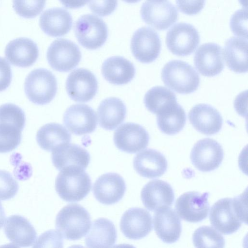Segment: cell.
Returning a JSON list of instances; mask_svg holds the SVG:
<instances>
[{
	"mask_svg": "<svg viewBox=\"0 0 248 248\" xmlns=\"http://www.w3.org/2000/svg\"><path fill=\"white\" fill-rule=\"evenodd\" d=\"M244 195L218 200L212 206L209 218L211 225L223 234L237 231L242 223H247V204Z\"/></svg>",
	"mask_w": 248,
	"mask_h": 248,
	"instance_id": "6da1fadb",
	"label": "cell"
},
{
	"mask_svg": "<svg viewBox=\"0 0 248 248\" xmlns=\"http://www.w3.org/2000/svg\"><path fill=\"white\" fill-rule=\"evenodd\" d=\"M92 182L84 169L77 167L64 168L55 180V189L61 199L67 202L83 200L90 192Z\"/></svg>",
	"mask_w": 248,
	"mask_h": 248,
	"instance_id": "7a4b0ae2",
	"label": "cell"
},
{
	"mask_svg": "<svg viewBox=\"0 0 248 248\" xmlns=\"http://www.w3.org/2000/svg\"><path fill=\"white\" fill-rule=\"evenodd\" d=\"M91 225L88 212L78 204H70L58 214L56 228L63 237L70 240H78L89 232Z\"/></svg>",
	"mask_w": 248,
	"mask_h": 248,
	"instance_id": "3957f363",
	"label": "cell"
},
{
	"mask_svg": "<svg viewBox=\"0 0 248 248\" xmlns=\"http://www.w3.org/2000/svg\"><path fill=\"white\" fill-rule=\"evenodd\" d=\"M164 84L180 94H189L199 86L200 78L195 69L188 63L181 60L168 62L161 71Z\"/></svg>",
	"mask_w": 248,
	"mask_h": 248,
	"instance_id": "277c9868",
	"label": "cell"
},
{
	"mask_svg": "<svg viewBox=\"0 0 248 248\" xmlns=\"http://www.w3.org/2000/svg\"><path fill=\"white\" fill-rule=\"evenodd\" d=\"M57 82L53 74L44 68L31 71L27 76L24 91L32 103L43 105L50 102L55 96Z\"/></svg>",
	"mask_w": 248,
	"mask_h": 248,
	"instance_id": "5b68a950",
	"label": "cell"
},
{
	"mask_svg": "<svg viewBox=\"0 0 248 248\" xmlns=\"http://www.w3.org/2000/svg\"><path fill=\"white\" fill-rule=\"evenodd\" d=\"M74 31L78 43L88 49H96L106 42L107 26L100 17L92 14L80 16L75 23Z\"/></svg>",
	"mask_w": 248,
	"mask_h": 248,
	"instance_id": "8992f818",
	"label": "cell"
},
{
	"mask_svg": "<svg viewBox=\"0 0 248 248\" xmlns=\"http://www.w3.org/2000/svg\"><path fill=\"white\" fill-rule=\"evenodd\" d=\"M46 58L54 70L66 72L78 64L81 54L76 44L70 40L60 38L51 44L47 51Z\"/></svg>",
	"mask_w": 248,
	"mask_h": 248,
	"instance_id": "52a82bcc",
	"label": "cell"
},
{
	"mask_svg": "<svg viewBox=\"0 0 248 248\" xmlns=\"http://www.w3.org/2000/svg\"><path fill=\"white\" fill-rule=\"evenodd\" d=\"M198 31L192 25L178 23L168 31L166 44L168 49L173 54L186 56L192 54L200 43Z\"/></svg>",
	"mask_w": 248,
	"mask_h": 248,
	"instance_id": "ba28073f",
	"label": "cell"
},
{
	"mask_svg": "<svg viewBox=\"0 0 248 248\" xmlns=\"http://www.w3.org/2000/svg\"><path fill=\"white\" fill-rule=\"evenodd\" d=\"M159 36L155 30L148 27L138 29L131 41V49L135 58L139 62L149 63L155 61L161 51Z\"/></svg>",
	"mask_w": 248,
	"mask_h": 248,
	"instance_id": "9c48e42d",
	"label": "cell"
},
{
	"mask_svg": "<svg viewBox=\"0 0 248 248\" xmlns=\"http://www.w3.org/2000/svg\"><path fill=\"white\" fill-rule=\"evenodd\" d=\"M224 157L221 145L215 140L205 138L198 141L192 148L190 159L199 170L209 172L217 169Z\"/></svg>",
	"mask_w": 248,
	"mask_h": 248,
	"instance_id": "30bf717a",
	"label": "cell"
},
{
	"mask_svg": "<svg viewBox=\"0 0 248 248\" xmlns=\"http://www.w3.org/2000/svg\"><path fill=\"white\" fill-rule=\"evenodd\" d=\"M140 15L147 24L158 30H165L177 21L178 11L168 0H148L141 7Z\"/></svg>",
	"mask_w": 248,
	"mask_h": 248,
	"instance_id": "8fae6325",
	"label": "cell"
},
{
	"mask_svg": "<svg viewBox=\"0 0 248 248\" xmlns=\"http://www.w3.org/2000/svg\"><path fill=\"white\" fill-rule=\"evenodd\" d=\"M98 82L94 75L89 70L78 68L71 72L66 81L68 95L74 101L86 102L96 95Z\"/></svg>",
	"mask_w": 248,
	"mask_h": 248,
	"instance_id": "7c38bea8",
	"label": "cell"
},
{
	"mask_svg": "<svg viewBox=\"0 0 248 248\" xmlns=\"http://www.w3.org/2000/svg\"><path fill=\"white\" fill-rule=\"evenodd\" d=\"M209 193L189 191L181 195L175 202V209L181 218L192 223L201 222L208 216Z\"/></svg>",
	"mask_w": 248,
	"mask_h": 248,
	"instance_id": "4fadbf2b",
	"label": "cell"
},
{
	"mask_svg": "<svg viewBox=\"0 0 248 248\" xmlns=\"http://www.w3.org/2000/svg\"><path fill=\"white\" fill-rule=\"evenodd\" d=\"M113 140L116 147L120 150L134 154L148 146L149 135L141 125L126 123L121 125L116 130Z\"/></svg>",
	"mask_w": 248,
	"mask_h": 248,
	"instance_id": "5bb4252c",
	"label": "cell"
},
{
	"mask_svg": "<svg viewBox=\"0 0 248 248\" xmlns=\"http://www.w3.org/2000/svg\"><path fill=\"white\" fill-rule=\"evenodd\" d=\"M63 124L73 134L82 135L93 132L97 126L95 112L86 104L69 107L63 115Z\"/></svg>",
	"mask_w": 248,
	"mask_h": 248,
	"instance_id": "9a60e30c",
	"label": "cell"
},
{
	"mask_svg": "<svg viewBox=\"0 0 248 248\" xmlns=\"http://www.w3.org/2000/svg\"><path fill=\"white\" fill-rule=\"evenodd\" d=\"M126 184L123 177L116 173L108 172L98 178L93 185V192L100 203L111 205L124 197Z\"/></svg>",
	"mask_w": 248,
	"mask_h": 248,
	"instance_id": "2e32d148",
	"label": "cell"
},
{
	"mask_svg": "<svg viewBox=\"0 0 248 248\" xmlns=\"http://www.w3.org/2000/svg\"><path fill=\"white\" fill-rule=\"evenodd\" d=\"M120 229L127 238L139 240L147 236L152 230V218L147 210L138 207L126 211L120 221Z\"/></svg>",
	"mask_w": 248,
	"mask_h": 248,
	"instance_id": "e0dca14e",
	"label": "cell"
},
{
	"mask_svg": "<svg viewBox=\"0 0 248 248\" xmlns=\"http://www.w3.org/2000/svg\"><path fill=\"white\" fill-rule=\"evenodd\" d=\"M194 62L202 75L211 77L218 75L224 67L222 47L213 43L202 45L195 53Z\"/></svg>",
	"mask_w": 248,
	"mask_h": 248,
	"instance_id": "ac0fdd59",
	"label": "cell"
},
{
	"mask_svg": "<svg viewBox=\"0 0 248 248\" xmlns=\"http://www.w3.org/2000/svg\"><path fill=\"white\" fill-rule=\"evenodd\" d=\"M141 199L145 208L155 212L171 206L174 200V194L169 183L161 180H154L142 188Z\"/></svg>",
	"mask_w": 248,
	"mask_h": 248,
	"instance_id": "d6986e66",
	"label": "cell"
},
{
	"mask_svg": "<svg viewBox=\"0 0 248 248\" xmlns=\"http://www.w3.org/2000/svg\"><path fill=\"white\" fill-rule=\"evenodd\" d=\"M193 127L202 134L212 135L218 133L223 124L222 117L213 107L206 104L195 105L188 113Z\"/></svg>",
	"mask_w": 248,
	"mask_h": 248,
	"instance_id": "ffe728a7",
	"label": "cell"
},
{
	"mask_svg": "<svg viewBox=\"0 0 248 248\" xmlns=\"http://www.w3.org/2000/svg\"><path fill=\"white\" fill-rule=\"evenodd\" d=\"M52 152V163L59 170L71 167H79L85 170L90 161L89 152L77 144H62Z\"/></svg>",
	"mask_w": 248,
	"mask_h": 248,
	"instance_id": "44dd1931",
	"label": "cell"
},
{
	"mask_svg": "<svg viewBox=\"0 0 248 248\" xmlns=\"http://www.w3.org/2000/svg\"><path fill=\"white\" fill-rule=\"evenodd\" d=\"M155 212L153 223L156 234L164 243L176 242L179 239L182 231L179 217L173 209L169 207L161 208Z\"/></svg>",
	"mask_w": 248,
	"mask_h": 248,
	"instance_id": "7402d4cb",
	"label": "cell"
},
{
	"mask_svg": "<svg viewBox=\"0 0 248 248\" xmlns=\"http://www.w3.org/2000/svg\"><path fill=\"white\" fill-rule=\"evenodd\" d=\"M7 60L13 65L20 67H28L37 61L39 49L32 40L21 37L10 41L5 49Z\"/></svg>",
	"mask_w": 248,
	"mask_h": 248,
	"instance_id": "603a6c76",
	"label": "cell"
},
{
	"mask_svg": "<svg viewBox=\"0 0 248 248\" xmlns=\"http://www.w3.org/2000/svg\"><path fill=\"white\" fill-rule=\"evenodd\" d=\"M4 231L8 239L16 246L27 247L34 244L37 232L29 221L20 215H12L5 222Z\"/></svg>",
	"mask_w": 248,
	"mask_h": 248,
	"instance_id": "cb8c5ba5",
	"label": "cell"
},
{
	"mask_svg": "<svg viewBox=\"0 0 248 248\" xmlns=\"http://www.w3.org/2000/svg\"><path fill=\"white\" fill-rule=\"evenodd\" d=\"M133 167L142 177L153 179L160 177L165 173L168 162L160 152L147 149L136 155L133 160Z\"/></svg>",
	"mask_w": 248,
	"mask_h": 248,
	"instance_id": "d4e9b609",
	"label": "cell"
},
{
	"mask_svg": "<svg viewBox=\"0 0 248 248\" xmlns=\"http://www.w3.org/2000/svg\"><path fill=\"white\" fill-rule=\"evenodd\" d=\"M73 19L70 14L62 8H53L45 11L41 15L39 25L42 30L52 37L66 34L71 30Z\"/></svg>",
	"mask_w": 248,
	"mask_h": 248,
	"instance_id": "484cf974",
	"label": "cell"
},
{
	"mask_svg": "<svg viewBox=\"0 0 248 248\" xmlns=\"http://www.w3.org/2000/svg\"><path fill=\"white\" fill-rule=\"evenodd\" d=\"M101 71L104 78L115 85L128 83L134 78L136 72L133 64L121 56L108 58L103 63Z\"/></svg>",
	"mask_w": 248,
	"mask_h": 248,
	"instance_id": "4316f807",
	"label": "cell"
},
{
	"mask_svg": "<svg viewBox=\"0 0 248 248\" xmlns=\"http://www.w3.org/2000/svg\"><path fill=\"white\" fill-rule=\"evenodd\" d=\"M223 56L228 67L237 73L248 71V41L232 37L225 42Z\"/></svg>",
	"mask_w": 248,
	"mask_h": 248,
	"instance_id": "83f0119b",
	"label": "cell"
},
{
	"mask_svg": "<svg viewBox=\"0 0 248 248\" xmlns=\"http://www.w3.org/2000/svg\"><path fill=\"white\" fill-rule=\"evenodd\" d=\"M97 112L100 126L112 130L124 121L126 109L121 99L112 97L103 100L98 107Z\"/></svg>",
	"mask_w": 248,
	"mask_h": 248,
	"instance_id": "f1b7e54d",
	"label": "cell"
},
{
	"mask_svg": "<svg viewBox=\"0 0 248 248\" xmlns=\"http://www.w3.org/2000/svg\"><path fill=\"white\" fill-rule=\"evenodd\" d=\"M117 239V231L112 221L99 218L92 224L91 231L85 238V244L90 248H109Z\"/></svg>",
	"mask_w": 248,
	"mask_h": 248,
	"instance_id": "f546056e",
	"label": "cell"
},
{
	"mask_svg": "<svg viewBox=\"0 0 248 248\" xmlns=\"http://www.w3.org/2000/svg\"><path fill=\"white\" fill-rule=\"evenodd\" d=\"M186 120L185 111L177 102L167 106L156 114L158 127L168 135L180 132L184 128Z\"/></svg>",
	"mask_w": 248,
	"mask_h": 248,
	"instance_id": "4dcf8cb0",
	"label": "cell"
},
{
	"mask_svg": "<svg viewBox=\"0 0 248 248\" xmlns=\"http://www.w3.org/2000/svg\"><path fill=\"white\" fill-rule=\"evenodd\" d=\"M71 136L62 125L49 123L42 126L37 131L36 140L44 150L52 152L58 146L69 143Z\"/></svg>",
	"mask_w": 248,
	"mask_h": 248,
	"instance_id": "1f68e13d",
	"label": "cell"
},
{
	"mask_svg": "<svg viewBox=\"0 0 248 248\" xmlns=\"http://www.w3.org/2000/svg\"><path fill=\"white\" fill-rule=\"evenodd\" d=\"M177 102L175 94L168 88L157 86L146 93L144 103L147 109L157 114L166 107Z\"/></svg>",
	"mask_w": 248,
	"mask_h": 248,
	"instance_id": "d6a6232c",
	"label": "cell"
},
{
	"mask_svg": "<svg viewBox=\"0 0 248 248\" xmlns=\"http://www.w3.org/2000/svg\"><path fill=\"white\" fill-rule=\"evenodd\" d=\"M192 240L196 248H223L225 243L220 233L208 226L197 229L193 234Z\"/></svg>",
	"mask_w": 248,
	"mask_h": 248,
	"instance_id": "836d02e7",
	"label": "cell"
},
{
	"mask_svg": "<svg viewBox=\"0 0 248 248\" xmlns=\"http://www.w3.org/2000/svg\"><path fill=\"white\" fill-rule=\"evenodd\" d=\"M22 131L11 125L0 123V153L15 150L20 143Z\"/></svg>",
	"mask_w": 248,
	"mask_h": 248,
	"instance_id": "e575fe53",
	"label": "cell"
},
{
	"mask_svg": "<svg viewBox=\"0 0 248 248\" xmlns=\"http://www.w3.org/2000/svg\"><path fill=\"white\" fill-rule=\"evenodd\" d=\"M25 122V113L18 106L7 103L0 106V123L11 125L22 131Z\"/></svg>",
	"mask_w": 248,
	"mask_h": 248,
	"instance_id": "d590c367",
	"label": "cell"
},
{
	"mask_svg": "<svg viewBox=\"0 0 248 248\" xmlns=\"http://www.w3.org/2000/svg\"><path fill=\"white\" fill-rule=\"evenodd\" d=\"M46 2V0H13V7L20 16L33 18L42 11Z\"/></svg>",
	"mask_w": 248,
	"mask_h": 248,
	"instance_id": "8d00e7d4",
	"label": "cell"
},
{
	"mask_svg": "<svg viewBox=\"0 0 248 248\" xmlns=\"http://www.w3.org/2000/svg\"><path fill=\"white\" fill-rule=\"evenodd\" d=\"M19 186L12 174L5 170H0V200L5 201L15 197Z\"/></svg>",
	"mask_w": 248,
	"mask_h": 248,
	"instance_id": "74e56055",
	"label": "cell"
},
{
	"mask_svg": "<svg viewBox=\"0 0 248 248\" xmlns=\"http://www.w3.org/2000/svg\"><path fill=\"white\" fill-rule=\"evenodd\" d=\"M247 10L241 9L232 16L230 20V28L235 35L247 39Z\"/></svg>",
	"mask_w": 248,
	"mask_h": 248,
	"instance_id": "f35d334b",
	"label": "cell"
},
{
	"mask_svg": "<svg viewBox=\"0 0 248 248\" xmlns=\"http://www.w3.org/2000/svg\"><path fill=\"white\" fill-rule=\"evenodd\" d=\"M34 245L33 247H62V236L58 231L49 230L41 235Z\"/></svg>",
	"mask_w": 248,
	"mask_h": 248,
	"instance_id": "ab89813d",
	"label": "cell"
},
{
	"mask_svg": "<svg viewBox=\"0 0 248 248\" xmlns=\"http://www.w3.org/2000/svg\"><path fill=\"white\" fill-rule=\"evenodd\" d=\"M117 0H90L89 7L96 15L105 16L109 15L116 9Z\"/></svg>",
	"mask_w": 248,
	"mask_h": 248,
	"instance_id": "60d3db41",
	"label": "cell"
},
{
	"mask_svg": "<svg viewBox=\"0 0 248 248\" xmlns=\"http://www.w3.org/2000/svg\"><path fill=\"white\" fill-rule=\"evenodd\" d=\"M179 10L187 15H195L203 8L205 0H176Z\"/></svg>",
	"mask_w": 248,
	"mask_h": 248,
	"instance_id": "b9f144b4",
	"label": "cell"
},
{
	"mask_svg": "<svg viewBox=\"0 0 248 248\" xmlns=\"http://www.w3.org/2000/svg\"><path fill=\"white\" fill-rule=\"evenodd\" d=\"M12 78L10 64L4 58L0 57V92L5 90L9 86Z\"/></svg>",
	"mask_w": 248,
	"mask_h": 248,
	"instance_id": "7bdbcfd3",
	"label": "cell"
},
{
	"mask_svg": "<svg viewBox=\"0 0 248 248\" xmlns=\"http://www.w3.org/2000/svg\"><path fill=\"white\" fill-rule=\"evenodd\" d=\"M67 8L77 9L84 6L89 0H59Z\"/></svg>",
	"mask_w": 248,
	"mask_h": 248,
	"instance_id": "ee69618b",
	"label": "cell"
},
{
	"mask_svg": "<svg viewBox=\"0 0 248 248\" xmlns=\"http://www.w3.org/2000/svg\"><path fill=\"white\" fill-rule=\"evenodd\" d=\"M5 214L4 209L0 202V229L2 228L5 222Z\"/></svg>",
	"mask_w": 248,
	"mask_h": 248,
	"instance_id": "f6af8a7d",
	"label": "cell"
},
{
	"mask_svg": "<svg viewBox=\"0 0 248 248\" xmlns=\"http://www.w3.org/2000/svg\"><path fill=\"white\" fill-rule=\"evenodd\" d=\"M123 0L127 3H136V2L140 1V0Z\"/></svg>",
	"mask_w": 248,
	"mask_h": 248,
	"instance_id": "bcb514c9",
	"label": "cell"
},
{
	"mask_svg": "<svg viewBox=\"0 0 248 248\" xmlns=\"http://www.w3.org/2000/svg\"><path fill=\"white\" fill-rule=\"evenodd\" d=\"M155 0V1H161L164 0Z\"/></svg>",
	"mask_w": 248,
	"mask_h": 248,
	"instance_id": "7dc6e473",
	"label": "cell"
}]
</instances>
